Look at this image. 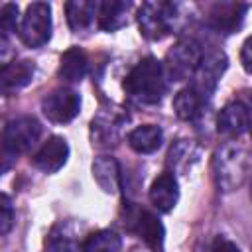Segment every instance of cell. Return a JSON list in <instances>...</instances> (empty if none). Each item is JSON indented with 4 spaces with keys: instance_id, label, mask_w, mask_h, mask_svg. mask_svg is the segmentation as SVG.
Here are the masks:
<instances>
[{
    "instance_id": "cb8c5ba5",
    "label": "cell",
    "mask_w": 252,
    "mask_h": 252,
    "mask_svg": "<svg viewBox=\"0 0 252 252\" xmlns=\"http://www.w3.org/2000/svg\"><path fill=\"white\" fill-rule=\"evenodd\" d=\"M14 224V209L8 195L0 197V232L6 234Z\"/></svg>"
},
{
    "instance_id": "d6986e66",
    "label": "cell",
    "mask_w": 252,
    "mask_h": 252,
    "mask_svg": "<svg viewBox=\"0 0 252 252\" xmlns=\"http://www.w3.org/2000/svg\"><path fill=\"white\" fill-rule=\"evenodd\" d=\"M161 138H163V134L158 126L144 124V126L134 128L128 134V144L138 154H152L161 146Z\"/></svg>"
},
{
    "instance_id": "e0dca14e",
    "label": "cell",
    "mask_w": 252,
    "mask_h": 252,
    "mask_svg": "<svg viewBox=\"0 0 252 252\" xmlns=\"http://www.w3.org/2000/svg\"><path fill=\"white\" fill-rule=\"evenodd\" d=\"M98 12V2H89V0H73L65 4V14H67V24L73 32H83L91 28Z\"/></svg>"
},
{
    "instance_id": "7402d4cb",
    "label": "cell",
    "mask_w": 252,
    "mask_h": 252,
    "mask_svg": "<svg viewBox=\"0 0 252 252\" xmlns=\"http://www.w3.org/2000/svg\"><path fill=\"white\" fill-rule=\"evenodd\" d=\"M20 16H18V6L12 4V2H6L0 10V26L4 30V33H12V32H18L20 30V24H18Z\"/></svg>"
},
{
    "instance_id": "ba28073f",
    "label": "cell",
    "mask_w": 252,
    "mask_h": 252,
    "mask_svg": "<svg viewBox=\"0 0 252 252\" xmlns=\"http://www.w3.org/2000/svg\"><path fill=\"white\" fill-rule=\"evenodd\" d=\"M246 6L240 2H219L209 12V26L219 33H232L242 26Z\"/></svg>"
},
{
    "instance_id": "5bb4252c",
    "label": "cell",
    "mask_w": 252,
    "mask_h": 252,
    "mask_svg": "<svg viewBox=\"0 0 252 252\" xmlns=\"http://www.w3.org/2000/svg\"><path fill=\"white\" fill-rule=\"evenodd\" d=\"M128 10H130V2H122V0L98 2V12H96L98 28L104 32L120 30L128 22Z\"/></svg>"
},
{
    "instance_id": "9c48e42d",
    "label": "cell",
    "mask_w": 252,
    "mask_h": 252,
    "mask_svg": "<svg viewBox=\"0 0 252 252\" xmlns=\"http://www.w3.org/2000/svg\"><path fill=\"white\" fill-rule=\"evenodd\" d=\"M69 158V146L67 140L61 136H51L33 156L35 167H39L45 173H55L59 171Z\"/></svg>"
},
{
    "instance_id": "3957f363",
    "label": "cell",
    "mask_w": 252,
    "mask_h": 252,
    "mask_svg": "<svg viewBox=\"0 0 252 252\" xmlns=\"http://www.w3.org/2000/svg\"><path fill=\"white\" fill-rule=\"evenodd\" d=\"M20 39L28 47H41L51 37V6L47 2H33L26 8L20 20Z\"/></svg>"
},
{
    "instance_id": "52a82bcc",
    "label": "cell",
    "mask_w": 252,
    "mask_h": 252,
    "mask_svg": "<svg viewBox=\"0 0 252 252\" xmlns=\"http://www.w3.org/2000/svg\"><path fill=\"white\" fill-rule=\"evenodd\" d=\"M226 69V57L224 53H209L201 59L197 71H195V81H193V89L197 93H201L205 98L211 96V93L215 91L220 75L224 73Z\"/></svg>"
},
{
    "instance_id": "30bf717a",
    "label": "cell",
    "mask_w": 252,
    "mask_h": 252,
    "mask_svg": "<svg viewBox=\"0 0 252 252\" xmlns=\"http://www.w3.org/2000/svg\"><path fill=\"white\" fill-rule=\"evenodd\" d=\"M215 165H217L219 185L226 187V191H230V187L238 185L244 177V159L240 158V150H234V148L220 150L217 154Z\"/></svg>"
},
{
    "instance_id": "277c9868",
    "label": "cell",
    "mask_w": 252,
    "mask_h": 252,
    "mask_svg": "<svg viewBox=\"0 0 252 252\" xmlns=\"http://www.w3.org/2000/svg\"><path fill=\"white\" fill-rule=\"evenodd\" d=\"M175 4L171 2H144L138 10V26L144 37L161 39L171 32L175 22Z\"/></svg>"
},
{
    "instance_id": "83f0119b",
    "label": "cell",
    "mask_w": 252,
    "mask_h": 252,
    "mask_svg": "<svg viewBox=\"0 0 252 252\" xmlns=\"http://www.w3.org/2000/svg\"><path fill=\"white\" fill-rule=\"evenodd\" d=\"M250 197H252V187H250Z\"/></svg>"
},
{
    "instance_id": "8992f818",
    "label": "cell",
    "mask_w": 252,
    "mask_h": 252,
    "mask_svg": "<svg viewBox=\"0 0 252 252\" xmlns=\"http://www.w3.org/2000/svg\"><path fill=\"white\" fill-rule=\"evenodd\" d=\"M41 110L51 122L65 124V122H71L79 114L81 98L71 89H55V91H51L49 94L43 96Z\"/></svg>"
},
{
    "instance_id": "603a6c76",
    "label": "cell",
    "mask_w": 252,
    "mask_h": 252,
    "mask_svg": "<svg viewBox=\"0 0 252 252\" xmlns=\"http://www.w3.org/2000/svg\"><path fill=\"white\" fill-rule=\"evenodd\" d=\"M47 252H75V244H73V238L69 234H65L63 230L57 232L53 230L51 236L47 238Z\"/></svg>"
},
{
    "instance_id": "2e32d148",
    "label": "cell",
    "mask_w": 252,
    "mask_h": 252,
    "mask_svg": "<svg viewBox=\"0 0 252 252\" xmlns=\"http://www.w3.org/2000/svg\"><path fill=\"white\" fill-rule=\"evenodd\" d=\"M136 230H138L140 238H142L154 252H161V250H163V236H165V230H163L161 220H159L154 213H148V211L138 213Z\"/></svg>"
},
{
    "instance_id": "4fadbf2b",
    "label": "cell",
    "mask_w": 252,
    "mask_h": 252,
    "mask_svg": "<svg viewBox=\"0 0 252 252\" xmlns=\"http://www.w3.org/2000/svg\"><path fill=\"white\" fill-rule=\"evenodd\" d=\"M33 71H35L33 63L26 61V59L6 63L0 71V91L4 94H10V93L24 89L33 79Z\"/></svg>"
},
{
    "instance_id": "9a60e30c",
    "label": "cell",
    "mask_w": 252,
    "mask_h": 252,
    "mask_svg": "<svg viewBox=\"0 0 252 252\" xmlns=\"http://www.w3.org/2000/svg\"><path fill=\"white\" fill-rule=\"evenodd\" d=\"M93 179L104 193L114 195L120 187V169L116 159L110 156H98L93 161Z\"/></svg>"
},
{
    "instance_id": "484cf974",
    "label": "cell",
    "mask_w": 252,
    "mask_h": 252,
    "mask_svg": "<svg viewBox=\"0 0 252 252\" xmlns=\"http://www.w3.org/2000/svg\"><path fill=\"white\" fill-rule=\"evenodd\" d=\"M213 252H240V248H238L232 240L219 236V238L213 242Z\"/></svg>"
},
{
    "instance_id": "6da1fadb",
    "label": "cell",
    "mask_w": 252,
    "mask_h": 252,
    "mask_svg": "<svg viewBox=\"0 0 252 252\" xmlns=\"http://www.w3.org/2000/svg\"><path fill=\"white\" fill-rule=\"evenodd\" d=\"M124 91L132 100L140 104L159 102L165 93L163 65L154 57H146L138 61L128 73V77L124 79Z\"/></svg>"
},
{
    "instance_id": "7a4b0ae2",
    "label": "cell",
    "mask_w": 252,
    "mask_h": 252,
    "mask_svg": "<svg viewBox=\"0 0 252 252\" xmlns=\"http://www.w3.org/2000/svg\"><path fill=\"white\" fill-rule=\"evenodd\" d=\"M201 59H203V49L199 41H195L193 37H183L167 51L163 61V71L171 81H183L195 75Z\"/></svg>"
},
{
    "instance_id": "ffe728a7",
    "label": "cell",
    "mask_w": 252,
    "mask_h": 252,
    "mask_svg": "<svg viewBox=\"0 0 252 252\" xmlns=\"http://www.w3.org/2000/svg\"><path fill=\"white\" fill-rule=\"evenodd\" d=\"M87 73V55L79 47H69L59 61V75L69 83H79Z\"/></svg>"
},
{
    "instance_id": "44dd1931",
    "label": "cell",
    "mask_w": 252,
    "mask_h": 252,
    "mask_svg": "<svg viewBox=\"0 0 252 252\" xmlns=\"http://www.w3.org/2000/svg\"><path fill=\"white\" fill-rule=\"evenodd\" d=\"M122 246V240L116 232L112 230H98L94 234H91L85 244H83V252H118Z\"/></svg>"
},
{
    "instance_id": "5b68a950",
    "label": "cell",
    "mask_w": 252,
    "mask_h": 252,
    "mask_svg": "<svg viewBox=\"0 0 252 252\" xmlns=\"http://www.w3.org/2000/svg\"><path fill=\"white\" fill-rule=\"evenodd\" d=\"M41 126L33 116H18L12 118L4 128V150L10 156L28 152L39 138Z\"/></svg>"
},
{
    "instance_id": "4316f807",
    "label": "cell",
    "mask_w": 252,
    "mask_h": 252,
    "mask_svg": "<svg viewBox=\"0 0 252 252\" xmlns=\"http://www.w3.org/2000/svg\"><path fill=\"white\" fill-rule=\"evenodd\" d=\"M250 132H252V120H250Z\"/></svg>"
},
{
    "instance_id": "8fae6325",
    "label": "cell",
    "mask_w": 252,
    "mask_h": 252,
    "mask_svg": "<svg viewBox=\"0 0 252 252\" xmlns=\"http://www.w3.org/2000/svg\"><path fill=\"white\" fill-rule=\"evenodd\" d=\"M177 199H179V187H177L175 175L171 171L159 173L150 185L152 205L161 213H169L177 205Z\"/></svg>"
},
{
    "instance_id": "d4e9b609",
    "label": "cell",
    "mask_w": 252,
    "mask_h": 252,
    "mask_svg": "<svg viewBox=\"0 0 252 252\" xmlns=\"http://www.w3.org/2000/svg\"><path fill=\"white\" fill-rule=\"evenodd\" d=\"M240 63L248 73H252V37H248L240 49Z\"/></svg>"
},
{
    "instance_id": "7c38bea8",
    "label": "cell",
    "mask_w": 252,
    "mask_h": 252,
    "mask_svg": "<svg viewBox=\"0 0 252 252\" xmlns=\"http://www.w3.org/2000/svg\"><path fill=\"white\" fill-rule=\"evenodd\" d=\"M250 126V110L246 108L244 102L240 100H234V102H228L220 112H219V118H217V128L220 134L224 136H240L246 128Z\"/></svg>"
},
{
    "instance_id": "ac0fdd59",
    "label": "cell",
    "mask_w": 252,
    "mask_h": 252,
    "mask_svg": "<svg viewBox=\"0 0 252 252\" xmlns=\"http://www.w3.org/2000/svg\"><path fill=\"white\" fill-rule=\"evenodd\" d=\"M205 96L193 89V85L181 89L173 98V110L181 120H195L201 114V108L205 104Z\"/></svg>"
}]
</instances>
